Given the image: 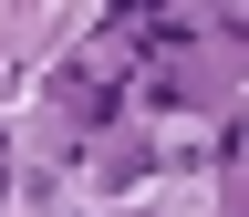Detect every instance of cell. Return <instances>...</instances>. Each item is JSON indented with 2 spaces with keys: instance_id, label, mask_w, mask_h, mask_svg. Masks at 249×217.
Masks as SVG:
<instances>
[{
  "instance_id": "obj_2",
  "label": "cell",
  "mask_w": 249,
  "mask_h": 217,
  "mask_svg": "<svg viewBox=\"0 0 249 217\" xmlns=\"http://www.w3.org/2000/svg\"><path fill=\"white\" fill-rule=\"evenodd\" d=\"M156 176H166L156 135H104L93 145V186H104V197H135V186H156Z\"/></svg>"
},
{
  "instance_id": "obj_3",
  "label": "cell",
  "mask_w": 249,
  "mask_h": 217,
  "mask_svg": "<svg viewBox=\"0 0 249 217\" xmlns=\"http://www.w3.org/2000/svg\"><path fill=\"white\" fill-rule=\"evenodd\" d=\"M11 197H21V186H11V155H0V207H11Z\"/></svg>"
},
{
  "instance_id": "obj_1",
  "label": "cell",
  "mask_w": 249,
  "mask_h": 217,
  "mask_svg": "<svg viewBox=\"0 0 249 217\" xmlns=\"http://www.w3.org/2000/svg\"><path fill=\"white\" fill-rule=\"evenodd\" d=\"M42 104H52V124L73 145H93V135H114V114H124V73H104V62H62V73L42 83Z\"/></svg>"
},
{
  "instance_id": "obj_4",
  "label": "cell",
  "mask_w": 249,
  "mask_h": 217,
  "mask_svg": "<svg viewBox=\"0 0 249 217\" xmlns=\"http://www.w3.org/2000/svg\"><path fill=\"white\" fill-rule=\"evenodd\" d=\"M52 217H93V207H52Z\"/></svg>"
}]
</instances>
